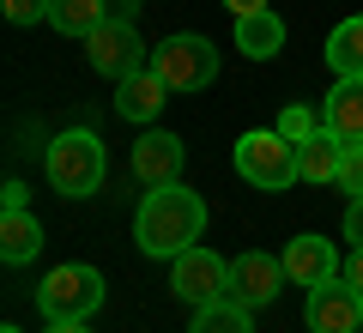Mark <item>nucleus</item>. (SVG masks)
I'll return each mask as SVG.
<instances>
[{
    "label": "nucleus",
    "mask_w": 363,
    "mask_h": 333,
    "mask_svg": "<svg viewBox=\"0 0 363 333\" xmlns=\"http://www.w3.org/2000/svg\"><path fill=\"white\" fill-rule=\"evenodd\" d=\"M0 6H6L13 25H37V18H49V0H0Z\"/></svg>",
    "instance_id": "nucleus-22"
},
{
    "label": "nucleus",
    "mask_w": 363,
    "mask_h": 333,
    "mask_svg": "<svg viewBox=\"0 0 363 333\" xmlns=\"http://www.w3.org/2000/svg\"><path fill=\"white\" fill-rule=\"evenodd\" d=\"M279 261H285V279L303 285V291H315V285H327V279L345 273V261H339V249L327 243V236H291Z\"/></svg>",
    "instance_id": "nucleus-11"
},
{
    "label": "nucleus",
    "mask_w": 363,
    "mask_h": 333,
    "mask_svg": "<svg viewBox=\"0 0 363 333\" xmlns=\"http://www.w3.org/2000/svg\"><path fill=\"white\" fill-rule=\"evenodd\" d=\"M0 333H25V327H0Z\"/></svg>",
    "instance_id": "nucleus-29"
},
{
    "label": "nucleus",
    "mask_w": 363,
    "mask_h": 333,
    "mask_svg": "<svg viewBox=\"0 0 363 333\" xmlns=\"http://www.w3.org/2000/svg\"><path fill=\"white\" fill-rule=\"evenodd\" d=\"M321 128L339 133L345 146H363V79H333L321 103Z\"/></svg>",
    "instance_id": "nucleus-13"
},
{
    "label": "nucleus",
    "mask_w": 363,
    "mask_h": 333,
    "mask_svg": "<svg viewBox=\"0 0 363 333\" xmlns=\"http://www.w3.org/2000/svg\"><path fill=\"white\" fill-rule=\"evenodd\" d=\"M303 321H309V333H357V321H363V291H357L351 279L315 285Z\"/></svg>",
    "instance_id": "nucleus-8"
},
{
    "label": "nucleus",
    "mask_w": 363,
    "mask_h": 333,
    "mask_svg": "<svg viewBox=\"0 0 363 333\" xmlns=\"http://www.w3.org/2000/svg\"><path fill=\"white\" fill-rule=\"evenodd\" d=\"M339 279H351L363 291V249H351V255H345V273H339Z\"/></svg>",
    "instance_id": "nucleus-24"
},
{
    "label": "nucleus",
    "mask_w": 363,
    "mask_h": 333,
    "mask_svg": "<svg viewBox=\"0 0 363 333\" xmlns=\"http://www.w3.org/2000/svg\"><path fill=\"white\" fill-rule=\"evenodd\" d=\"M339 164H345V140H339V133H327V128H315L309 140L297 146L303 182H339Z\"/></svg>",
    "instance_id": "nucleus-15"
},
{
    "label": "nucleus",
    "mask_w": 363,
    "mask_h": 333,
    "mask_svg": "<svg viewBox=\"0 0 363 333\" xmlns=\"http://www.w3.org/2000/svg\"><path fill=\"white\" fill-rule=\"evenodd\" d=\"M200 231H206V200L182 182H164V188H145L140 212H133V243L152 261H176L182 249H194Z\"/></svg>",
    "instance_id": "nucleus-1"
},
{
    "label": "nucleus",
    "mask_w": 363,
    "mask_h": 333,
    "mask_svg": "<svg viewBox=\"0 0 363 333\" xmlns=\"http://www.w3.org/2000/svg\"><path fill=\"white\" fill-rule=\"evenodd\" d=\"M182 164H188V146H182V133H164V128H152V133H140L133 140V182L140 188H164V182H182Z\"/></svg>",
    "instance_id": "nucleus-9"
},
{
    "label": "nucleus",
    "mask_w": 363,
    "mask_h": 333,
    "mask_svg": "<svg viewBox=\"0 0 363 333\" xmlns=\"http://www.w3.org/2000/svg\"><path fill=\"white\" fill-rule=\"evenodd\" d=\"M188 333H255V309L230 303V297H218V303L194 309V327Z\"/></svg>",
    "instance_id": "nucleus-19"
},
{
    "label": "nucleus",
    "mask_w": 363,
    "mask_h": 333,
    "mask_svg": "<svg viewBox=\"0 0 363 333\" xmlns=\"http://www.w3.org/2000/svg\"><path fill=\"white\" fill-rule=\"evenodd\" d=\"M37 309L49 321H91L97 309H104V273L85 267V261L55 267L49 279H43V291H37Z\"/></svg>",
    "instance_id": "nucleus-4"
},
{
    "label": "nucleus",
    "mask_w": 363,
    "mask_h": 333,
    "mask_svg": "<svg viewBox=\"0 0 363 333\" xmlns=\"http://www.w3.org/2000/svg\"><path fill=\"white\" fill-rule=\"evenodd\" d=\"M37 249H43V224H37V212H30V206H18V212L0 218V261H6V267L37 261Z\"/></svg>",
    "instance_id": "nucleus-14"
},
{
    "label": "nucleus",
    "mask_w": 363,
    "mask_h": 333,
    "mask_svg": "<svg viewBox=\"0 0 363 333\" xmlns=\"http://www.w3.org/2000/svg\"><path fill=\"white\" fill-rule=\"evenodd\" d=\"M279 279H285V261H279V255H260V249H248V255L230 261V303H242V309H267L272 297H279Z\"/></svg>",
    "instance_id": "nucleus-10"
},
{
    "label": "nucleus",
    "mask_w": 363,
    "mask_h": 333,
    "mask_svg": "<svg viewBox=\"0 0 363 333\" xmlns=\"http://www.w3.org/2000/svg\"><path fill=\"white\" fill-rule=\"evenodd\" d=\"M321 128V116H315V109H285V116H279V133H285V140H309V133Z\"/></svg>",
    "instance_id": "nucleus-20"
},
{
    "label": "nucleus",
    "mask_w": 363,
    "mask_h": 333,
    "mask_svg": "<svg viewBox=\"0 0 363 333\" xmlns=\"http://www.w3.org/2000/svg\"><path fill=\"white\" fill-rule=\"evenodd\" d=\"M104 18H109V0H49V25L61 31V37H79V43H85Z\"/></svg>",
    "instance_id": "nucleus-17"
},
{
    "label": "nucleus",
    "mask_w": 363,
    "mask_h": 333,
    "mask_svg": "<svg viewBox=\"0 0 363 333\" xmlns=\"http://www.w3.org/2000/svg\"><path fill=\"white\" fill-rule=\"evenodd\" d=\"M109 18H140V0H109Z\"/></svg>",
    "instance_id": "nucleus-27"
},
{
    "label": "nucleus",
    "mask_w": 363,
    "mask_h": 333,
    "mask_svg": "<svg viewBox=\"0 0 363 333\" xmlns=\"http://www.w3.org/2000/svg\"><path fill=\"white\" fill-rule=\"evenodd\" d=\"M345 243H351V249H363V194L345 206Z\"/></svg>",
    "instance_id": "nucleus-23"
},
{
    "label": "nucleus",
    "mask_w": 363,
    "mask_h": 333,
    "mask_svg": "<svg viewBox=\"0 0 363 333\" xmlns=\"http://www.w3.org/2000/svg\"><path fill=\"white\" fill-rule=\"evenodd\" d=\"M169 291L182 297L188 309H206V303H218V297H230V267H224L212 249H182L176 261H169Z\"/></svg>",
    "instance_id": "nucleus-6"
},
{
    "label": "nucleus",
    "mask_w": 363,
    "mask_h": 333,
    "mask_svg": "<svg viewBox=\"0 0 363 333\" xmlns=\"http://www.w3.org/2000/svg\"><path fill=\"white\" fill-rule=\"evenodd\" d=\"M339 188L357 200L363 194V146H345V164H339Z\"/></svg>",
    "instance_id": "nucleus-21"
},
{
    "label": "nucleus",
    "mask_w": 363,
    "mask_h": 333,
    "mask_svg": "<svg viewBox=\"0 0 363 333\" xmlns=\"http://www.w3.org/2000/svg\"><path fill=\"white\" fill-rule=\"evenodd\" d=\"M0 206H6V212H18V206H25V182H6V188H0Z\"/></svg>",
    "instance_id": "nucleus-25"
},
{
    "label": "nucleus",
    "mask_w": 363,
    "mask_h": 333,
    "mask_svg": "<svg viewBox=\"0 0 363 333\" xmlns=\"http://www.w3.org/2000/svg\"><path fill=\"white\" fill-rule=\"evenodd\" d=\"M85 61L104 79H128L140 61V18H104V25L85 37Z\"/></svg>",
    "instance_id": "nucleus-7"
},
{
    "label": "nucleus",
    "mask_w": 363,
    "mask_h": 333,
    "mask_svg": "<svg viewBox=\"0 0 363 333\" xmlns=\"http://www.w3.org/2000/svg\"><path fill=\"white\" fill-rule=\"evenodd\" d=\"M236 49L248 55V61H267V55H279L285 49V18L272 13H248V18H236Z\"/></svg>",
    "instance_id": "nucleus-16"
},
{
    "label": "nucleus",
    "mask_w": 363,
    "mask_h": 333,
    "mask_svg": "<svg viewBox=\"0 0 363 333\" xmlns=\"http://www.w3.org/2000/svg\"><path fill=\"white\" fill-rule=\"evenodd\" d=\"M152 67L164 73L169 91H200L218 79V49H212V37H200V31H182V37H164L152 49Z\"/></svg>",
    "instance_id": "nucleus-5"
},
{
    "label": "nucleus",
    "mask_w": 363,
    "mask_h": 333,
    "mask_svg": "<svg viewBox=\"0 0 363 333\" xmlns=\"http://www.w3.org/2000/svg\"><path fill=\"white\" fill-rule=\"evenodd\" d=\"M164 103H169V85L157 67H133L128 79H116V116L121 121H157Z\"/></svg>",
    "instance_id": "nucleus-12"
},
{
    "label": "nucleus",
    "mask_w": 363,
    "mask_h": 333,
    "mask_svg": "<svg viewBox=\"0 0 363 333\" xmlns=\"http://www.w3.org/2000/svg\"><path fill=\"white\" fill-rule=\"evenodd\" d=\"M109 176V158H104V140L91 128H67L49 140V182L55 194H67V200H85V194H97Z\"/></svg>",
    "instance_id": "nucleus-2"
},
{
    "label": "nucleus",
    "mask_w": 363,
    "mask_h": 333,
    "mask_svg": "<svg viewBox=\"0 0 363 333\" xmlns=\"http://www.w3.org/2000/svg\"><path fill=\"white\" fill-rule=\"evenodd\" d=\"M236 176L255 182V188H267V194H285L291 182H303V170H297V140H285L279 128L242 133V140H236Z\"/></svg>",
    "instance_id": "nucleus-3"
},
{
    "label": "nucleus",
    "mask_w": 363,
    "mask_h": 333,
    "mask_svg": "<svg viewBox=\"0 0 363 333\" xmlns=\"http://www.w3.org/2000/svg\"><path fill=\"white\" fill-rule=\"evenodd\" d=\"M224 6H230L236 18H248V13H267V0H224Z\"/></svg>",
    "instance_id": "nucleus-26"
},
{
    "label": "nucleus",
    "mask_w": 363,
    "mask_h": 333,
    "mask_svg": "<svg viewBox=\"0 0 363 333\" xmlns=\"http://www.w3.org/2000/svg\"><path fill=\"white\" fill-rule=\"evenodd\" d=\"M327 67H333L339 79H363V13L345 18V25H333V37H327Z\"/></svg>",
    "instance_id": "nucleus-18"
},
{
    "label": "nucleus",
    "mask_w": 363,
    "mask_h": 333,
    "mask_svg": "<svg viewBox=\"0 0 363 333\" xmlns=\"http://www.w3.org/2000/svg\"><path fill=\"white\" fill-rule=\"evenodd\" d=\"M49 333H91L85 321H49Z\"/></svg>",
    "instance_id": "nucleus-28"
}]
</instances>
